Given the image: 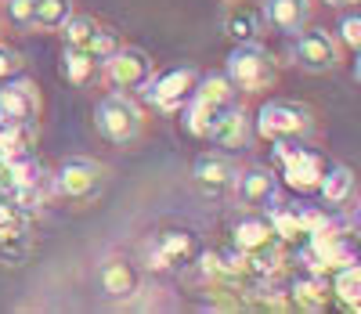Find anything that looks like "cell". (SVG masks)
Here are the masks:
<instances>
[{"mask_svg":"<svg viewBox=\"0 0 361 314\" xmlns=\"http://www.w3.org/2000/svg\"><path fill=\"white\" fill-rule=\"evenodd\" d=\"M224 76L231 80L235 90H243V94L267 90L271 83H275V58H271L257 40H243V44L231 47Z\"/></svg>","mask_w":361,"mask_h":314,"instance_id":"1","label":"cell"},{"mask_svg":"<svg viewBox=\"0 0 361 314\" xmlns=\"http://www.w3.org/2000/svg\"><path fill=\"white\" fill-rule=\"evenodd\" d=\"M94 127L105 141L127 148L141 138V127H145V116L141 109L127 98V94H105L94 109Z\"/></svg>","mask_w":361,"mask_h":314,"instance_id":"2","label":"cell"},{"mask_svg":"<svg viewBox=\"0 0 361 314\" xmlns=\"http://www.w3.org/2000/svg\"><path fill=\"white\" fill-rule=\"evenodd\" d=\"M314 127V112L300 102H264L257 112V131L271 141H300Z\"/></svg>","mask_w":361,"mask_h":314,"instance_id":"3","label":"cell"},{"mask_svg":"<svg viewBox=\"0 0 361 314\" xmlns=\"http://www.w3.org/2000/svg\"><path fill=\"white\" fill-rule=\"evenodd\" d=\"M51 188L62 199L87 203V199H94L102 188H105V167L98 159H87V155H69V159L58 167Z\"/></svg>","mask_w":361,"mask_h":314,"instance_id":"4","label":"cell"},{"mask_svg":"<svg viewBox=\"0 0 361 314\" xmlns=\"http://www.w3.org/2000/svg\"><path fill=\"white\" fill-rule=\"evenodd\" d=\"M202 253L199 246V235L188 231V228H170V231H159L152 249H148V267L152 271H170V267H188L195 264Z\"/></svg>","mask_w":361,"mask_h":314,"instance_id":"5","label":"cell"},{"mask_svg":"<svg viewBox=\"0 0 361 314\" xmlns=\"http://www.w3.org/2000/svg\"><path fill=\"white\" fill-rule=\"evenodd\" d=\"M195 87H199V69L180 66V69H170V73H163V76L148 80V83H145V98L152 102L156 109H163V112H177V109L188 105V98L195 94Z\"/></svg>","mask_w":361,"mask_h":314,"instance_id":"6","label":"cell"},{"mask_svg":"<svg viewBox=\"0 0 361 314\" xmlns=\"http://www.w3.org/2000/svg\"><path fill=\"white\" fill-rule=\"evenodd\" d=\"M231 195H235V203L243 206V210H253V213H267L271 206L282 203L279 177L271 174L267 167H250L243 174H235Z\"/></svg>","mask_w":361,"mask_h":314,"instance_id":"7","label":"cell"},{"mask_svg":"<svg viewBox=\"0 0 361 314\" xmlns=\"http://www.w3.org/2000/svg\"><path fill=\"white\" fill-rule=\"evenodd\" d=\"M105 80L116 90H145V83L152 80V58L141 47H116L105 58Z\"/></svg>","mask_w":361,"mask_h":314,"instance_id":"8","label":"cell"},{"mask_svg":"<svg viewBox=\"0 0 361 314\" xmlns=\"http://www.w3.org/2000/svg\"><path fill=\"white\" fill-rule=\"evenodd\" d=\"M293 58L304 73H333L340 66V44L325 33V29H300L296 44H293Z\"/></svg>","mask_w":361,"mask_h":314,"instance_id":"9","label":"cell"},{"mask_svg":"<svg viewBox=\"0 0 361 314\" xmlns=\"http://www.w3.org/2000/svg\"><path fill=\"white\" fill-rule=\"evenodd\" d=\"M235 174H238V167L224 152H202L199 159L192 163V181H195L199 192L209 195V199L228 195L231 184H235Z\"/></svg>","mask_w":361,"mask_h":314,"instance_id":"10","label":"cell"},{"mask_svg":"<svg viewBox=\"0 0 361 314\" xmlns=\"http://www.w3.org/2000/svg\"><path fill=\"white\" fill-rule=\"evenodd\" d=\"M40 119V90L33 80H8L0 87V123H37Z\"/></svg>","mask_w":361,"mask_h":314,"instance_id":"11","label":"cell"},{"mask_svg":"<svg viewBox=\"0 0 361 314\" xmlns=\"http://www.w3.org/2000/svg\"><path fill=\"white\" fill-rule=\"evenodd\" d=\"M279 155H282V181L289 188H296V192H311V188H318L325 167L314 152L307 148H289V141H279Z\"/></svg>","mask_w":361,"mask_h":314,"instance_id":"12","label":"cell"},{"mask_svg":"<svg viewBox=\"0 0 361 314\" xmlns=\"http://www.w3.org/2000/svg\"><path fill=\"white\" fill-rule=\"evenodd\" d=\"M98 286H102L105 300L127 303V300H134L141 293V271L130 260H123V257H109L98 267Z\"/></svg>","mask_w":361,"mask_h":314,"instance_id":"13","label":"cell"},{"mask_svg":"<svg viewBox=\"0 0 361 314\" xmlns=\"http://www.w3.org/2000/svg\"><path fill=\"white\" fill-rule=\"evenodd\" d=\"M311 18V0H267L264 4V22L282 37H296Z\"/></svg>","mask_w":361,"mask_h":314,"instance_id":"14","label":"cell"},{"mask_svg":"<svg viewBox=\"0 0 361 314\" xmlns=\"http://www.w3.org/2000/svg\"><path fill=\"white\" fill-rule=\"evenodd\" d=\"M228 105H235V102H228ZM224 102H214V98H206V94H192L188 98V105H185V127L195 134V138H209V131H214V123L224 116V109H228Z\"/></svg>","mask_w":361,"mask_h":314,"instance_id":"15","label":"cell"},{"mask_svg":"<svg viewBox=\"0 0 361 314\" xmlns=\"http://www.w3.org/2000/svg\"><path fill=\"white\" fill-rule=\"evenodd\" d=\"M221 148H246L250 145V116L238 109V105H228L224 116L214 123V131H209Z\"/></svg>","mask_w":361,"mask_h":314,"instance_id":"16","label":"cell"},{"mask_svg":"<svg viewBox=\"0 0 361 314\" xmlns=\"http://www.w3.org/2000/svg\"><path fill=\"white\" fill-rule=\"evenodd\" d=\"M231 242H235V249L250 253V249H260V246H267V242H275V231H271L267 217L246 210V217H238L235 228H231Z\"/></svg>","mask_w":361,"mask_h":314,"instance_id":"17","label":"cell"},{"mask_svg":"<svg viewBox=\"0 0 361 314\" xmlns=\"http://www.w3.org/2000/svg\"><path fill=\"white\" fill-rule=\"evenodd\" d=\"M260 22H264L260 8H253V4H231L224 11V37H231L235 44L253 40L260 33Z\"/></svg>","mask_w":361,"mask_h":314,"instance_id":"18","label":"cell"},{"mask_svg":"<svg viewBox=\"0 0 361 314\" xmlns=\"http://www.w3.org/2000/svg\"><path fill=\"white\" fill-rule=\"evenodd\" d=\"M318 192H322V199L329 203V206H340V203H347L350 199V192H354V174L347 170V167H329L325 174H322V181H318Z\"/></svg>","mask_w":361,"mask_h":314,"instance_id":"19","label":"cell"},{"mask_svg":"<svg viewBox=\"0 0 361 314\" xmlns=\"http://www.w3.org/2000/svg\"><path fill=\"white\" fill-rule=\"evenodd\" d=\"M62 33V40H66V47H80V51H87L90 54V44H94V37L102 33V22L98 18H90V15H69V22L58 29Z\"/></svg>","mask_w":361,"mask_h":314,"instance_id":"20","label":"cell"},{"mask_svg":"<svg viewBox=\"0 0 361 314\" xmlns=\"http://www.w3.org/2000/svg\"><path fill=\"white\" fill-rule=\"evenodd\" d=\"M73 0H37L33 8V29H44V33H58L69 15H73Z\"/></svg>","mask_w":361,"mask_h":314,"instance_id":"21","label":"cell"},{"mask_svg":"<svg viewBox=\"0 0 361 314\" xmlns=\"http://www.w3.org/2000/svg\"><path fill=\"white\" fill-rule=\"evenodd\" d=\"M293 300H296L300 307H307V310H322V307L329 303V286L322 282L318 271L300 274V278L293 282Z\"/></svg>","mask_w":361,"mask_h":314,"instance_id":"22","label":"cell"},{"mask_svg":"<svg viewBox=\"0 0 361 314\" xmlns=\"http://www.w3.org/2000/svg\"><path fill=\"white\" fill-rule=\"evenodd\" d=\"M29 249H33V235H29L25 224L0 231V264H22L29 257Z\"/></svg>","mask_w":361,"mask_h":314,"instance_id":"23","label":"cell"},{"mask_svg":"<svg viewBox=\"0 0 361 314\" xmlns=\"http://www.w3.org/2000/svg\"><path fill=\"white\" fill-rule=\"evenodd\" d=\"M333 293H336L347 307H357V303H361V260H354V264H347V267H336Z\"/></svg>","mask_w":361,"mask_h":314,"instance_id":"24","label":"cell"},{"mask_svg":"<svg viewBox=\"0 0 361 314\" xmlns=\"http://www.w3.org/2000/svg\"><path fill=\"white\" fill-rule=\"evenodd\" d=\"M94 66H98V61L90 58L87 51H80V47H66V54H62V73L76 87H83L90 76H94Z\"/></svg>","mask_w":361,"mask_h":314,"instance_id":"25","label":"cell"},{"mask_svg":"<svg viewBox=\"0 0 361 314\" xmlns=\"http://www.w3.org/2000/svg\"><path fill=\"white\" fill-rule=\"evenodd\" d=\"M33 8L37 0H4V18L15 29H33Z\"/></svg>","mask_w":361,"mask_h":314,"instance_id":"26","label":"cell"},{"mask_svg":"<svg viewBox=\"0 0 361 314\" xmlns=\"http://www.w3.org/2000/svg\"><path fill=\"white\" fill-rule=\"evenodd\" d=\"M340 40H343L350 51H361V11L340 18Z\"/></svg>","mask_w":361,"mask_h":314,"instance_id":"27","label":"cell"},{"mask_svg":"<svg viewBox=\"0 0 361 314\" xmlns=\"http://www.w3.org/2000/svg\"><path fill=\"white\" fill-rule=\"evenodd\" d=\"M119 47V40H116V33H112V29H105L102 25V33L94 37V44H90V58H94V61H105L112 51Z\"/></svg>","mask_w":361,"mask_h":314,"instance_id":"28","label":"cell"},{"mask_svg":"<svg viewBox=\"0 0 361 314\" xmlns=\"http://www.w3.org/2000/svg\"><path fill=\"white\" fill-rule=\"evenodd\" d=\"M18 69H22V58H18L11 47L0 44V80H11V76H18Z\"/></svg>","mask_w":361,"mask_h":314,"instance_id":"29","label":"cell"},{"mask_svg":"<svg viewBox=\"0 0 361 314\" xmlns=\"http://www.w3.org/2000/svg\"><path fill=\"white\" fill-rule=\"evenodd\" d=\"M350 228L361 235V206H357V210H354V217H350Z\"/></svg>","mask_w":361,"mask_h":314,"instance_id":"30","label":"cell"},{"mask_svg":"<svg viewBox=\"0 0 361 314\" xmlns=\"http://www.w3.org/2000/svg\"><path fill=\"white\" fill-rule=\"evenodd\" d=\"M322 4H329V8H343V4H350V0H322Z\"/></svg>","mask_w":361,"mask_h":314,"instance_id":"31","label":"cell"},{"mask_svg":"<svg viewBox=\"0 0 361 314\" xmlns=\"http://www.w3.org/2000/svg\"><path fill=\"white\" fill-rule=\"evenodd\" d=\"M354 76L361 80V51H357V61H354Z\"/></svg>","mask_w":361,"mask_h":314,"instance_id":"32","label":"cell"},{"mask_svg":"<svg viewBox=\"0 0 361 314\" xmlns=\"http://www.w3.org/2000/svg\"><path fill=\"white\" fill-rule=\"evenodd\" d=\"M0 29H4V18H0Z\"/></svg>","mask_w":361,"mask_h":314,"instance_id":"33","label":"cell"}]
</instances>
